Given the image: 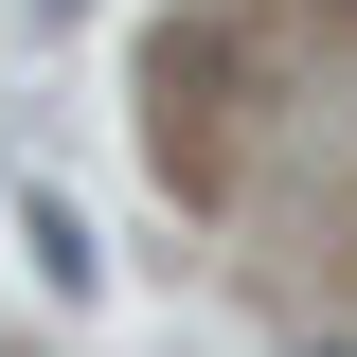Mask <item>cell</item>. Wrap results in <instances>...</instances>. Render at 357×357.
<instances>
[{"label":"cell","instance_id":"1","mask_svg":"<svg viewBox=\"0 0 357 357\" xmlns=\"http://www.w3.org/2000/svg\"><path fill=\"white\" fill-rule=\"evenodd\" d=\"M36 18H72V0H36Z\"/></svg>","mask_w":357,"mask_h":357},{"label":"cell","instance_id":"2","mask_svg":"<svg viewBox=\"0 0 357 357\" xmlns=\"http://www.w3.org/2000/svg\"><path fill=\"white\" fill-rule=\"evenodd\" d=\"M340 357H357V340H340Z\"/></svg>","mask_w":357,"mask_h":357}]
</instances>
